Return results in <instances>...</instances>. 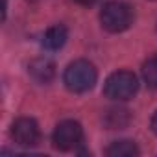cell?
Instances as JSON below:
<instances>
[{"instance_id": "obj_3", "label": "cell", "mask_w": 157, "mask_h": 157, "mask_svg": "<svg viewBox=\"0 0 157 157\" xmlns=\"http://www.w3.org/2000/svg\"><path fill=\"white\" fill-rule=\"evenodd\" d=\"M137 91H139V80L129 70L113 72L104 83V94L115 102H126L133 98Z\"/></svg>"}, {"instance_id": "obj_11", "label": "cell", "mask_w": 157, "mask_h": 157, "mask_svg": "<svg viewBox=\"0 0 157 157\" xmlns=\"http://www.w3.org/2000/svg\"><path fill=\"white\" fill-rule=\"evenodd\" d=\"M76 4H80V6H94L98 0H74Z\"/></svg>"}, {"instance_id": "obj_2", "label": "cell", "mask_w": 157, "mask_h": 157, "mask_svg": "<svg viewBox=\"0 0 157 157\" xmlns=\"http://www.w3.org/2000/svg\"><path fill=\"white\" fill-rule=\"evenodd\" d=\"M100 22L109 33L126 32L133 24V8L122 0H111L100 11Z\"/></svg>"}, {"instance_id": "obj_1", "label": "cell", "mask_w": 157, "mask_h": 157, "mask_svg": "<svg viewBox=\"0 0 157 157\" xmlns=\"http://www.w3.org/2000/svg\"><path fill=\"white\" fill-rule=\"evenodd\" d=\"M63 80H65V85H67L68 91L87 93L94 87V83L98 80V72H96V68L91 61L78 59V61H74L67 67Z\"/></svg>"}, {"instance_id": "obj_9", "label": "cell", "mask_w": 157, "mask_h": 157, "mask_svg": "<svg viewBox=\"0 0 157 157\" xmlns=\"http://www.w3.org/2000/svg\"><path fill=\"white\" fill-rule=\"evenodd\" d=\"M105 153L109 157H137L140 151L133 140H117L105 150Z\"/></svg>"}, {"instance_id": "obj_12", "label": "cell", "mask_w": 157, "mask_h": 157, "mask_svg": "<svg viewBox=\"0 0 157 157\" xmlns=\"http://www.w3.org/2000/svg\"><path fill=\"white\" fill-rule=\"evenodd\" d=\"M151 131H153V133L157 135V113H155V115L151 117Z\"/></svg>"}, {"instance_id": "obj_10", "label": "cell", "mask_w": 157, "mask_h": 157, "mask_svg": "<svg viewBox=\"0 0 157 157\" xmlns=\"http://www.w3.org/2000/svg\"><path fill=\"white\" fill-rule=\"evenodd\" d=\"M142 78L150 89H157V56H151L142 65Z\"/></svg>"}, {"instance_id": "obj_8", "label": "cell", "mask_w": 157, "mask_h": 157, "mask_svg": "<svg viewBox=\"0 0 157 157\" xmlns=\"http://www.w3.org/2000/svg\"><path fill=\"white\" fill-rule=\"evenodd\" d=\"M129 111L124 107H113L104 115V124L107 126V129H122L129 124Z\"/></svg>"}, {"instance_id": "obj_4", "label": "cell", "mask_w": 157, "mask_h": 157, "mask_svg": "<svg viewBox=\"0 0 157 157\" xmlns=\"http://www.w3.org/2000/svg\"><path fill=\"white\" fill-rule=\"evenodd\" d=\"M52 142L61 151H72L83 142V129L76 120H63L56 126Z\"/></svg>"}, {"instance_id": "obj_6", "label": "cell", "mask_w": 157, "mask_h": 157, "mask_svg": "<svg viewBox=\"0 0 157 157\" xmlns=\"http://www.w3.org/2000/svg\"><path fill=\"white\" fill-rule=\"evenodd\" d=\"M28 72L37 83H50L56 76V65L46 57H39L30 63Z\"/></svg>"}, {"instance_id": "obj_5", "label": "cell", "mask_w": 157, "mask_h": 157, "mask_svg": "<svg viewBox=\"0 0 157 157\" xmlns=\"http://www.w3.org/2000/svg\"><path fill=\"white\" fill-rule=\"evenodd\" d=\"M11 139L15 140V144L24 146V148H32L39 142L41 139V129L37 126V122L33 118H17L11 126Z\"/></svg>"}, {"instance_id": "obj_7", "label": "cell", "mask_w": 157, "mask_h": 157, "mask_svg": "<svg viewBox=\"0 0 157 157\" xmlns=\"http://www.w3.org/2000/svg\"><path fill=\"white\" fill-rule=\"evenodd\" d=\"M67 37H68V32L63 24H56L52 28H48L43 35V46L46 50H59L63 48V44L67 43Z\"/></svg>"}]
</instances>
